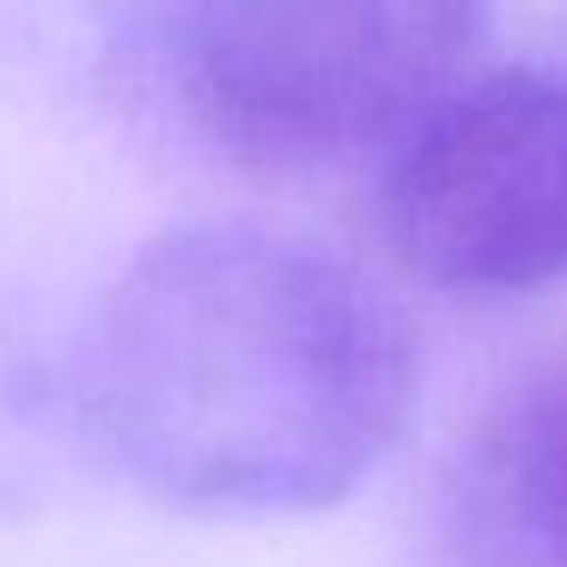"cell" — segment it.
Here are the masks:
<instances>
[{
	"label": "cell",
	"instance_id": "obj_1",
	"mask_svg": "<svg viewBox=\"0 0 567 567\" xmlns=\"http://www.w3.org/2000/svg\"><path fill=\"white\" fill-rule=\"evenodd\" d=\"M415 403L384 287L269 226L165 233L116 275L86 348L111 457L196 513H318L354 494Z\"/></svg>",
	"mask_w": 567,
	"mask_h": 567
},
{
	"label": "cell",
	"instance_id": "obj_4",
	"mask_svg": "<svg viewBox=\"0 0 567 567\" xmlns=\"http://www.w3.org/2000/svg\"><path fill=\"white\" fill-rule=\"evenodd\" d=\"M464 501L513 567H567V354L501 396L470 445Z\"/></svg>",
	"mask_w": 567,
	"mask_h": 567
},
{
	"label": "cell",
	"instance_id": "obj_3",
	"mask_svg": "<svg viewBox=\"0 0 567 567\" xmlns=\"http://www.w3.org/2000/svg\"><path fill=\"white\" fill-rule=\"evenodd\" d=\"M379 238L445 299H525L567 281V80L501 68L452 86L391 141Z\"/></svg>",
	"mask_w": 567,
	"mask_h": 567
},
{
	"label": "cell",
	"instance_id": "obj_2",
	"mask_svg": "<svg viewBox=\"0 0 567 567\" xmlns=\"http://www.w3.org/2000/svg\"><path fill=\"white\" fill-rule=\"evenodd\" d=\"M482 0H165L184 116L250 172H318L409 135L452 92Z\"/></svg>",
	"mask_w": 567,
	"mask_h": 567
}]
</instances>
